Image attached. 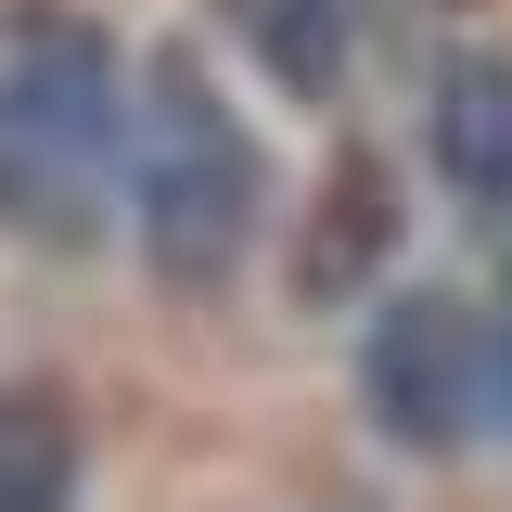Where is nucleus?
<instances>
[{
  "label": "nucleus",
  "instance_id": "1",
  "mask_svg": "<svg viewBox=\"0 0 512 512\" xmlns=\"http://www.w3.org/2000/svg\"><path fill=\"white\" fill-rule=\"evenodd\" d=\"M116 167H128V128H116V77L103 52L64 26V39H26L0 52V218L26 244H90L103 205H116Z\"/></svg>",
  "mask_w": 512,
  "mask_h": 512
},
{
  "label": "nucleus",
  "instance_id": "2",
  "mask_svg": "<svg viewBox=\"0 0 512 512\" xmlns=\"http://www.w3.org/2000/svg\"><path fill=\"white\" fill-rule=\"evenodd\" d=\"M128 180H141V244H154L167 282H218L256 244V141H244V116L218 103V77L192 52L154 64Z\"/></svg>",
  "mask_w": 512,
  "mask_h": 512
},
{
  "label": "nucleus",
  "instance_id": "3",
  "mask_svg": "<svg viewBox=\"0 0 512 512\" xmlns=\"http://www.w3.org/2000/svg\"><path fill=\"white\" fill-rule=\"evenodd\" d=\"M359 397L397 448H461L474 410H487V333L461 295H397L359 346Z\"/></svg>",
  "mask_w": 512,
  "mask_h": 512
},
{
  "label": "nucleus",
  "instance_id": "4",
  "mask_svg": "<svg viewBox=\"0 0 512 512\" xmlns=\"http://www.w3.org/2000/svg\"><path fill=\"white\" fill-rule=\"evenodd\" d=\"M436 167L461 205H512V52H461L436 77Z\"/></svg>",
  "mask_w": 512,
  "mask_h": 512
},
{
  "label": "nucleus",
  "instance_id": "5",
  "mask_svg": "<svg viewBox=\"0 0 512 512\" xmlns=\"http://www.w3.org/2000/svg\"><path fill=\"white\" fill-rule=\"evenodd\" d=\"M397 244V180H384V154H346L333 180H320V218H308V295H346L372 256Z\"/></svg>",
  "mask_w": 512,
  "mask_h": 512
},
{
  "label": "nucleus",
  "instance_id": "6",
  "mask_svg": "<svg viewBox=\"0 0 512 512\" xmlns=\"http://www.w3.org/2000/svg\"><path fill=\"white\" fill-rule=\"evenodd\" d=\"M0 512H77V423L39 384L0 397Z\"/></svg>",
  "mask_w": 512,
  "mask_h": 512
},
{
  "label": "nucleus",
  "instance_id": "7",
  "mask_svg": "<svg viewBox=\"0 0 512 512\" xmlns=\"http://www.w3.org/2000/svg\"><path fill=\"white\" fill-rule=\"evenodd\" d=\"M231 26L256 39V64H282L295 103H333V77H346V13L333 0H231Z\"/></svg>",
  "mask_w": 512,
  "mask_h": 512
},
{
  "label": "nucleus",
  "instance_id": "8",
  "mask_svg": "<svg viewBox=\"0 0 512 512\" xmlns=\"http://www.w3.org/2000/svg\"><path fill=\"white\" fill-rule=\"evenodd\" d=\"M500 384H512V333H500Z\"/></svg>",
  "mask_w": 512,
  "mask_h": 512
}]
</instances>
